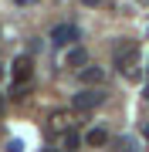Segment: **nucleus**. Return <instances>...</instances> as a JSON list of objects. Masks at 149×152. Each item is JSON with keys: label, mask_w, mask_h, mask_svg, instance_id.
Returning a JSON list of instances; mask_svg holds the SVG:
<instances>
[{"label": "nucleus", "mask_w": 149, "mask_h": 152, "mask_svg": "<svg viewBox=\"0 0 149 152\" xmlns=\"http://www.w3.org/2000/svg\"><path fill=\"white\" fill-rule=\"evenodd\" d=\"M115 68L126 78H139V48H136V44L122 41L119 48H115Z\"/></svg>", "instance_id": "nucleus-1"}, {"label": "nucleus", "mask_w": 149, "mask_h": 152, "mask_svg": "<svg viewBox=\"0 0 149 152\" xmlns=\"http://www.w3.org/2000/svg\"><path fill=\"white\" fill-rule=\"evenodd\" d=\"M10 75H14V85H17V88L27 85L31 75H34V61H31V54H17L14 64H10Z\"/></svg>", "instance_id": "nucleus-2"}, {"label": "nucleus", "mask_w": 149, "mask_h": 152, "mask_svg": "<svg viewBox=\"0 0 149 152\" xmlns=\"http://www.w3.org/2000/svg\"><path fill=\"white\" fill-rule=\"evenodd\" d=\"M102 91H95V88H85V91H78L75 98H71V108L75 112H92V108H98L102 105Z\"/></svg>", "instance_id": "nucleus-3"}, {"label": "nucleus", "mask_w": 149, "mask_h": 152, "mask_svg": "<svg viewBox=\"0 0 149 152\" xmlns=\"http://www.w3.org/2000/svg\"><path fill=\"white\" fill-rule=\"evenodd\" d=\"M51 41L54 44H71V41H78V27L75 24H58V27L51 31Z\"/></svg>", "instance_id": "nucleus-4"}, {"label": "nucleus", "mask_w": 149, "mask_h": 152, "mask_svg": "<svg viewBox=\"0 0 149 152\" xmlns=\"http://www.w3.org/2000/svg\"><path fill=\"white\" fill-rule=\"evenodd\" d=\"M81 81L85 85H102L105 81V71L102 68H81Z\"/></svg>", "instance_id": "nucleus-5"}, {"label": "nucleus", "mask_w": 149, "mask_h": 152, "mask_svg": "<svg viewBox=\"0 0 149 152\" xmlns=\"http://www.w3.org/2000/svg\"><path fill=\"white\" fill-rule=\"evenodd\" d=\"M85 61H88V54H85V48H75V51H68V68H81Z\"/></svg>", "instance_id": "nucleus-6"}, {"label": "nucleus", "mask_w": 149, "mask_h": 152, "mask_svg": "<svg viewBox=\"0 0 149 152\" xmlns=\"http://www.w3.org/2000/svg\"><path fill=\"white\" fill-rule=\"evenodd\" d=\"M85 142H88V145H105V142H109V132L105 129H92L88 135H85Z\"/></svg>", "instance_id": "nucleus-7"}, {"label": "nucleus", "mask_w": 149, "mask_h": 152, "mask_svg": "<svg viewBox=\"0 0 149 152\" xmlns=\"http://www.w3.org/2000/svg\"><path fill=\"white\" fill-rule=\"evenodd\" d=\"M78 145H81L78 132H65V149H78Z\"/></svg>", "instance_id": "nucleus-8"}, {"label": "nucleus", "mask_w": 149, "mask_h": 152, "mask_svg": "<svg viewBox=\"0 0 149 152\" xmlns=\"http://www.w3.org/2000/svg\"><path fill=\"white\" fill-rule=\"evenodd\" d=\"M7 152H24V142H17V139H14L10 145H7Z\"/></svg>", "instance_id": "nucleus-9"}, {"label": "nucleus", "mask_w": 149, "mask_h": 152, "mask_svg": "<svg viewBox=\"0 0 149 152\" xmlns=\"http://www.w3.org/2000/svg\"><path fill=\"white\" fill-rule=\"evenodd\" d=\"M81 4H88V7H102L105 0H81Z\"/></svg>", "instance_id": "nucleus-10"}, {"label": "nucleus", "mask_w": 149, "mask_h": 152, "mask_svg": "<svg viewBox=\"0 0 149 152\" xmlns=\"http://www.w3.org/2000/svg\"><path fill=\"white\" fill-rule=\"evenodd\" d=\"M146 139H149V129H146Z\"/></svg>", "instance_id": "nucleus-11"}]
</instances>
